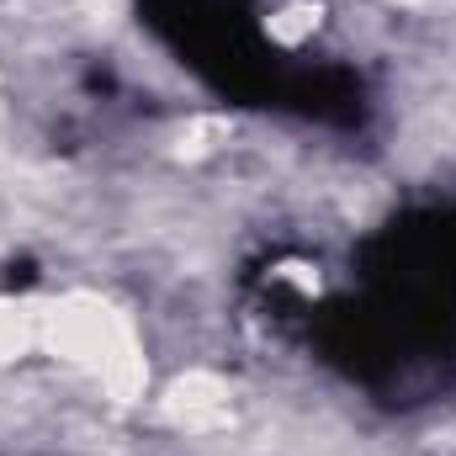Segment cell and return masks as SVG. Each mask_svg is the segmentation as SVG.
Here are the masks:
<instances>
[{
  "label": "cell",
  "instance_id": "1",
  "mask_svg": "<svg viewBox=\"0 0 456 456\" xmlns=\"http://www.w3.org/2000/svg\"><path fill=\"white\" fill-rule=\"evenodd\" d=\"M37 345L80 371L107 403H138L149 387V361L133 319L102 292H64L43 303L37 319Z\"/></svg>",
  "mask_w": 456,
  "mask_h": 456
},
{
  "label": "cell",
  "instance_id": "2",
  "mask_svg": "<svg viewBox=\"0 0 456 456\" xmlns=\"http://www.w3.org/2000/svg\"><path fill=\"white\" fill-rule=\"evenodd\" d=\"M159 414L170 430L181 436H213L233 425V387H228L218 371H186L165 387L159 398Z\"/></svg>",
  "mask_w": 456,
  "mask_h": 456
},
{
  "label": "cell",
  "instance_id": "3",
  "mask_svg": "<svg viewBox=\"0 0 456 456\" xmlns=\"http://www.w3.org/2000/svg\"><path fill=\"white\" fill-rule=\"evenodd\" d=\"M37 319H43L37 303H11V297H0V366H11V361H21L27 350H37Z\"/></svg>",
  "mask_w": 456,
  "mask_h": 456
},
{
  "label": "cell",
  "instance_id": "4",
  "mask_svg": "<svg viewBox=\"0 0 456 456\" xmlns=\"http://www.w3.org/2000/svg\"><path fill=\"white\" fill-rule=\"evenodd\" d=\"M398 5H430V0H398Z\"/></svg>",
  "mask_w": 456,
  "mask_h": 456
}]
</instances>
